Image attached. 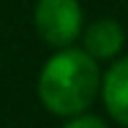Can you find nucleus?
<instances>
[{"instance_id": "20e7f679", "label": "nucleus", "mask_w": 128, "mask_h": 128, "mask_svg": "<svg viewBox=\"0 0 128 128\" xmlns=\"http://www.w3.org/2000/svg\"><path fill=\"white\" fill-rule=\"evenodd\" d=\"M126 44V32L118 21L100 18L84 32V52H89L94 60H107L115 58Z\"/></svg>"}, {"instance_id": "f257e3e1", "label": "nucleus", "mask_w": 128, "mask_h": 128, "mask_svg": "<svg viewBox=\"0 0 128 128\" xmlns=\"http://www.w3.org/2000/svg\"><path fill=\"white\" fill-rule=\"evenodd\" d=\"M37 92L42 104L60 118L86 112L100 92L97 60L84 50L60 47V52L42 66Z\"/></svg>"}, {"instance_id": "7ed1b4c3", "label": "nucleus", "mask_w": 128, "mask_h": 128, "mask_svg": "<svg viewBox=\"0 0 128 128\" xmlns=\"http://www.w3.org/2000/svg\"><path fill=\"white\" fill-rule=\"evenodd\" d=\"M100 92L107 112L128 128V55L115 60L104 78H100Z\"/></svg>"}, {"instance_id": "39448f33", "label": "nucleus", "mask_w": 128, "mask_h": 128, "mask_svg": "<svg viewBox=\"0 0 128 128\" xmlns=\"http://www.w3.org/2000/svg\"><path fill=\"white\" fill-rule=\"evenodd\" d=\"M63 128H107V126H104V120L97 118V115H84V112H78V115H73Z\"/></svg>"}, {"instance_id": "f03ea898", "label": "nucleus", "mask_w": 128, "mask_h": 128, "mask_svg": "<svg viewBox=\"0 0 128 128\" xmlns=\"http://www.w3.org/2000/svg\"><path fill=\"white\" fill-rule=\"evenodd\" d=\"M81 13L78 0H37L34 5V26L37 34L52 47H71L81 34Z\"/></svg>"}]
</instances>
